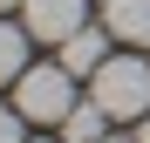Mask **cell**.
Here are the masks:
<instances>
[{
    "mask_svg": "<svg viewBox=\"0 0 150 143\" xmlns=\"http://www.w3.org/2000/svg\"><path fill=\"white\" fill-rule=\"evenodd\" d=\"M89 95L109 109V123H143V116H150V61L137 55V48H130V55H109L89 75Z\"/></svg>",
    "mask_w": 150,
    "mask_h": 143,
    "instance_id": "obj_1",
    "label": "cell"
},
{
    "mask_svg": "<svg viewBox=\"0 0 150 143\" xmlns=\"http://www.w3.org/2000/svg\"><path fill=\"white\" fill-rule=\"evenodd\" d=\"M14 109L28 116V123H62V116L75 109V75L62 61H48V68H21V82H14Z\"/></svg>",
    "mask_w": 150,
    "mask_h": 143,
    "instance_id": "obj_2",
    "label": "cell"
},
{
    "mask_svg": "<svg viewBox=\"0 0 150 143\" xmlns=\"http://www.w3.org/2000/svg\"><path fill=\"white\" fill-rule=\"evenodd\" d=\"M89 7H82V0H28V7H21V20H28V34L34 41H68L75 27H89V20H82Z\"/></svg>",
    "mask_w": 150,
    "mask_h": 143,
    "instance_id": "obj_3",
    "label": "cell"
},
{
    "mask_svg": "<svg viewBox=\"0 0 150 143\" xmlns=\"http://www.w3.org/2000/svg\"><path fill=\"white\" fill-rule=\"evenodd\" d=\"M109 27H103V20H96V27H75L68 41H62V68H68V75H96V68H103L109 61Z\"/></svg>",
    "mask_w": 150,
    "mask_h": 143,
    "instance_id": "obj_4",
    "label": "cell"
},
{
    "mask_svg": "<svg viewBox=\"0 0 150 143\" xmlns=\"http://www.w3.org/2000/svg\"><path fill=\"white\" fill-rule=\"evenodd\" d=\"M103 27L123 48H150V0H103Z\"/></svg>",
    "mask_w": 150,
    "mask_h": 143,
    "instance_id": "obj_5",
    "label": "cell"
},
{
    "mask_svg": "<svg viewBox=\"0 0 150 143\" xmlns=\"http://www.w3.org/2000/svg\"><path fill=\"white\" fill-rule=\"evenodd\" d=\"M28 20H7L0 14V82H21V68H28Z\"/></svg>",
    "mask_w": 150,
    "mask_h": 143,
    "instance_id": "obj_6",
    "label": "cell"
},
{
    "mask_svg": "<svg viewBox=\"0 0 150 143\" xmlns=\"http://www.w3.org/2000/svg\"><path fill=\"white\" fill-rule=\"evenodd\" d=\"M103 130H109V109L96 102V95H89V102H75V109L62 116V136H68V143H96Z\"/></svg>",
    "mask_w": 150,
    "mask_h": 143,
    "instance_id": "obj_7",
    "label": "cell"
},
{
    "mask_svg": "<svg viewBox=\"0 0 150 143\" xmlns=\"http://www.w3.org/2000/svg\"><path fill=\"white\" fill-rule=\"evenodd\" d=\"M21 123H28L21 109H0V143H21Z\"/></svg>",
    "mask_w": 150,
    "mask_h": 143,
    "instance_id": "obj_8",
    "label": "cell"
},
{
    "mask_svg": "<svg viewBox=\"0 0 150 143\" xmlns=\"http://www.w3.org/2000/svg\"><path fill=\"white\" fill-rule=\"evenodd\" d=\"M21 7H28V0H0V14H21Z\"/></svg>",
    "mask_w": 150,
    "mask_h": 143,
    "instance_id": "obj_9",
    "label": "cell"
},
{
    "mask_svg": "<svg viewBox=\"0 0 150 143\" xmlns=\"http://www.w3.org/2000/svg\"><path fill=\"white\" fill-rule=\"evenodd\" d=\"M137 143H150V116H143V123H137Z\"/></svg>",
    "mask_w": 150,
    "mask_h": 143,
    "instance_id": "obj_10",
    "label": "cell"
},
{
    "mask_svg": "<svg viewBox=\"0 0 150 143\" xmlns=\"http://www.w3.org/2000/svg\"><path fill=\"white\" fill-rule=\"evenodd\" d=\"M96 143H130V136H96Z\"/></svg>",
    "mask_w": 150,
    "mask_h": 143,
    "instance_id": "obj_11",
    "label": "cell"
},
{
    "mask_svg": "<svg viewBox=\"0 0 150 143\" xmlns=\"http://www.w3.org/2000/svg\"><path fill=\"white\" fill-rule=\"evenodd\" d=\"M41 143H48V136H41Z\"/></svg>",
    "mask_w": 150,
    "mask_h": 143,
    "instance_id": "obj_12",
    "label": "cell"
}]
</instances>
